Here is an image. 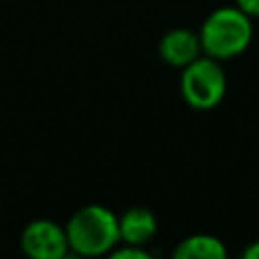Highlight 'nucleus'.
<instances>
[{"label":"nucleus","instance_id":"obj_1","mask_svg":"<svg viewBox=\"0 0 259 259\" xmlns=\"http://www.w3.org/2000/svg\"><path fill=\"white\" fill-rule=\"evenodd\" d=\"M198 38L204 55L217 61L235 59L243 55L253 40V20L235 4L221 6L202 20Z\"/></svg>","mask_w":259,"mask_h":259},{"label":"nucleus","instance_id":"obj_2","mask_svg":"<svg viewBox=\"0 0 259 259\" xmlns=\"http://www.w3.org/2000/svg\"><path fill=\"white\" fill-rule=\"evenodd\" d=\"M69 251L83 257L109 255L119 245V221L113 210L101 204H87L73 212L67 227Z\"/></svg>","mask_w":259,"mask_h":259},{"label":"nucleus","instance_id":"obj_3","mask_svg":"<svg viewBox=\"0 0 259 259\" xmlns=\"http://www.w3.org/2000/svg\"><path fill=\"white\" fill-rule=\"evenodd\" d=\"M180 93L182 99L194 109L204 111L217 107L227 93V75L221 61L202 53L192 63L182 67Z\"/></svg>","mask_w":259,"mask_h":259},{"label":"nucleus","instance_id":"obj_4","mask_svg":"<svg viewBox=\"0 0 259 259\" xmlns=\"http://www.w3.org/2000/svg\"><path fill=\"white\" fill-rule=\"evenodd\" d=\"M20 247L32 259H63L69 253L65 229L49 219L28 223L20 235Z\"/></svg>","mask_w":259,"mask_h":259},{"label":"nucleus","instance_id":"obj_5","mask_svg":"<svg viewBox=\"0 0 259 259\" xmlns=\"http://www.w3.org/2000/svg\"><path fill=\"white\" fill-rule=\"evenodd\" d=\"M160 57L174 69H182L202 55L198 32L190 28H172L160 40Z\"/></svg>","mask_w":259,"mask_h":259},{"label":"nucleus","instance_id":"obj_6","mask_svg":"<svg viewBox=\"0 0 259 259\" xmlns=\"http://www.w3.org/2000/svg\"><path fill=\"white\" fill-rule=\"evenodd\" d=\"M119 221V243L132 245H146L158 231V221L154 212L146 206H132L127 208Z\"/></svg>","mask_w":259,"mask_h":259},{"label":"nucleus","instance_id":"obj_7","mask_svg":"<svg viewBox=\"0 0 259 259\" xmlns=\"http://www.w3.org/2000/svg\"><path fill=\"white\" fill-rule=\"evenodd\" d=\"M227 255L225 243L208 233H194L182 239L174 249L176 259H225Z\"/></svg>","mask_w":259,"mask_h":259},{"label":"nucleus","instance_id":"obj_8","mask_svg":"<svg viewBox=\"0 0 259 259\" xmlns=\"http://www.w3.org/2000/svg\"><path fill=\"white\" fill-rule=\"evenodd\" d=\"M113 259H150V251L144 245H132V243H119L109 253Z\"/></svg>","mask_w":259,"mask_h":259},{"label":"nucleus","instance_id":"obj_9","mask_svg":"<svg viewBox=\"0 0 259 259\" xmlns=\"http://www.w3.org/2000/svg\"><path fill=\"white\" fill-rule=\"evenodd\" d=\"M235 6L251 20H259V0H235Z\"/></svg>","mask_w":259,"mask_h":259},{"label":"nucleus","instance_id":"obj_10","mask_svg":"<svg viewBox=\"0 0 259 259\" xmlns=\"http://www.w3.org/2000/svg\"><path fill=\"white\" fill-rule=\"evenodd\" d=\"M243 259H259V239L249 243L243 251Z\"/></svg>","mask_w":259,"mask_h":259}]
</instances>
